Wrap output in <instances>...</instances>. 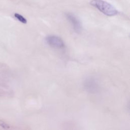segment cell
<instances>
[{
	"label": "cell",
	"instance_id": "obj_6",
	"mask_svg": "<svg viewBox=\"0 0 130 130\" xmlns=\"http://www.w3.org/2000/svg\"><path fill=\"white\" fill-rule=\"evenodd\" d=\"M0 126L3 127L4 128H9V125L6 123L5 122H4L3 120H0Z\"/></svg>",
	"mask_w": 130,
	"mask_h": 130
},
{
	"label": "cell",
	"instance_id": "obj_4",
	"mask_svg": "<svg viewBox=\"0 0 130 130\" xmlns=\"http://www.w3.org/2000/svg\"><path fill=\"white\" fill-rule=\"evenodd\" d=\"M84 87L86 91L90 93L97 92L99 85L97 81L93 78H88L84 82Z\"/></svg>",
	"mask_w": 130,
	"mask_h": 130
},
{
	"label": "cell",
	"instance_id": "obj_1",
	"mask_svg": "<svg viewBox=\"0 0 130 130\" xmlns=\"http://www.w3.org/2000/svg\"><path fill=\"white\" fill-rule=\"evenodd\" d=\"M90 4L107 16H113L118 13L117 10L113 5L104 0H92Z\"/></svg>",
	"mask_w": 130,
	"mask_h": 130
},
{
	"label": "cell",
	"instance_id": "obj_3",
	"mask_svg": "<svg viewBox=\"0 0 130 130\" xmlns=\"http://www.w3.org/2000/svg\"><path fill=\"white\" fill-rule=\"evenodd\" d=\"M46 41L47 44L51 47L61 49L64 47V43L63 40L59 37L55 35H50L46 37Z\"/></svg>",
	"mask_w": 130,
	"mask_h": 130
},
{
	"label": "cell",
	"instance_id": "obj_2",
	"mask_svg": "<svg viewBox=\"0 0 130 130\" xmlns=\"http://www.w3.org/2000/svg\"><path fill=\"white\" fill-rule=\"evenodd\" d=\"M66 17L71 24L75 31L77 33H80L82 30V24L78 17L71 13H66Z\"/></svg>",
	"mask_w": 130,
	"mask_h": 130
},
{
	"label": "cell",
	"instance_id": "obj_5",
	"mask_svg": "<svg viewBox=\"0 0 130 130\" xmlns=\"http://www.w3.org/2000/svg\"><path fill=\"white\" fill-rule=\"evenodd\" d=\"M14 16L20 22L24 23V24H25L27 23V20L26 19V18H24L22 15H20V14L16 13L14 14Z\"/></svg>",
	"mask_w": 130,
	"mask_h": 130
}]
</instances>
